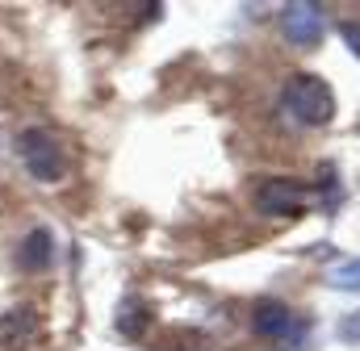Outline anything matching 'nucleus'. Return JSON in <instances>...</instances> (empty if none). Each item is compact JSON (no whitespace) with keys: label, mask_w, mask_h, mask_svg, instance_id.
<instances>
[{"label":"nucleus","mask_w":360,"mask_h":351,"mask_svg":"<svg viewBox=\"0 0 360 351\" xmlns=\"http://www.w3.org/2000/svg\"><path fill=\"white\" fill-rule=\"evenodd\" d=\"M281 109L297 126L319 130V126H327L335 117V92H331L327 80H319L310 72H297V76H289L285 88H281Z\"/></svg>","instance_id":"obj_1"},{"label":"nucleus","mask_w":360,"mask_h":351,"mask_svg":"<svg viewBox=\"0 0 360 351\" xmlns=\"http://www.w3.org/2000/svg\"><path fill=\"white\" fill-rule=\"evenodd\" d=\"M17 155L38 184H59L68 176V151L51 130H25L17 138Z\"/></svg>","instance_id":"obj_2"},{"label":"nucleus","mask_w":360,"mask_h":351,"mask_svg":"<svg viewBox=\"0 0 360 351\" xmlns=\"http://www.w3.org/2000/svg\"><path fill=\"white\" fill-rule=\"evenodd\" d=\"M281 25H285V38H289L293 46H302V51L323 38V13H319V4H310V0H293V4L281 13Z\"/></svg>","instance_id":"obj_3"},{"label":"nucleus","mask_w":360,"mask_h":351,"mask_svg":"<svg viewBox=\"0 0 360 351\" xmlns=\"http://www.w3.org/2000/svg\"><path fill=\"white\" fill-rule=\"evenodd\" d=\"M306 205V188L293 184V180H264L256 188V209L269 213V218H285V213H297Z\"/></svg>","instance_id":"obj_4"},{"label":"nucleus","mask_w":360,"mask_h":351,"mask_svg":"<svg viewBox=\"0 0 360 351\" xmlns=\"http://www.w3.org/2000/svg\"><path fill=\"white\" fill-rule=\"evenodd\" d=\"M38 335H42V322H38V310L34 305H13L0 318V343L4 347H30Z\"/></svg>","instance_id":"obj_5"},{"label":"nucleus","mask_w":360,"mask_h":351,"mask_svg":"<svg viewBox=\"0 0 360 351\" xmlns=\"http://www.w3.org/2000/svg\"><path fill=\"white\" fill-rule=\"evenodd\" d=\"M252 326H256V335H264V339H289L293 314H289V305H281V301H260V305L252 310Z\"/></svg>","instance_id":"obj_6"},{"label":"nucleus","mask_w":360,"mask_h":351,"mask_svg":"<svg viewBox=\"0 0 360 351\" xmlns=\"http://www.w3.org/2000/svg\"><path fill=\"white\" fill-rule=\"evenodd\" d=\"M55 256V239H51V230H30L25 239H21V251H17V263L25 267V272H42L46 263Z\"/></svg>","instance_id":"obj_7"},{"label":"nucleus","mask_w":360,"mask_h":351,"mask_svg":"<svg viewBox=\"0 0 360 351\" xmlns=\"http://www.w3.org/2000/svg\"><path fill=\"white\" fill-rule=\"evenodd\" d=\"M143 318H147L143 305H139V301H126V305L117 310V331H122V335H139V331H143Z\"/></svg>","instance_id":"obj_8"},{"label":"nucleus","mask_w":360,"mask_h":351,"mask_svg":"<svg viewBox=\"0 0 360 351\" xmlns=\"http://www.w3.org/2000/svg\"><path fill=\"white\" fill-rule=\"evenodd\" d=\"M335 289H352V293H360V260H352V263H340L331 276H327Z\"/></svg>","instance_id":"obj_9"},{"label":"nucleus","mask_w":360,"mask_h":351,"mask_svg":"<svg viewBox=\"0 0 360 351\" xmlns=\"http://www.w3.org/2000/svg\"><path fill=\"white\" fill-rule=\"evenodd\" d=\"M340 335H344V339H356V343H360V310H356V314H348V318L340 322Z\"/></svg>","instance_id":"obj_10"},{"label":"nucleus","mask_w":360,"mask_h":351,"mask_svg":"<svg viewBox=\"0 0 360 351\" xmlns=\"http://www.w3.org/2000/svg\"><path fill=\"white\" fill-rule=\"evenodd\" d=\"M344 42H348V51H352V55H360V29H356V25H344Z\"/></svg>","instance_id":"obj_11"}]
</instances>
